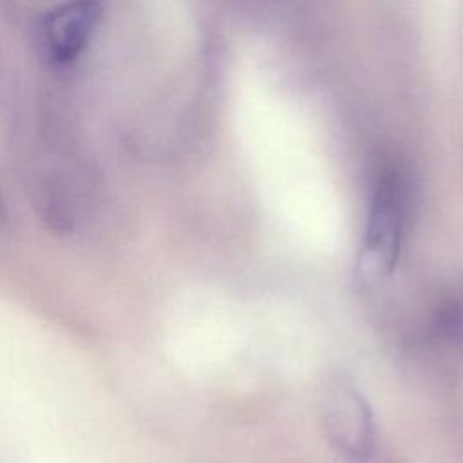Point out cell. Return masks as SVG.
Returning <instances> with one entry per match:
<instances>
[{"instance_id": "obj_1", "label": "cell", "mask_w": 463, "mask_h": 463, "mask_svg": "<svg viewBox=\"0 0 463 463\" xmlns=\"http://www.w3.org/2000/svg\"><path fill=\"white\" fill-rule=\"evenodd\" d=\"M405 219V184L400 172L389 168L380 174L369 203L365 228L356 257V279L373 286L392 273Z\"/></svg>"}, {"instance_id": "obj_2", "label": "cell", "mask_w": 463, "mask_h": 463, "mask_svg": "<svg viewBox=\"0 0 463 463\" xmlns=\"http://www.w3.org/2000/svg\"><path fill=\"white\" fill-rule=\"evenodd\" d=\"M322 425L333 449L354 463H365L376 450V427L365 398L349 383L331 385L322 402Z\"/></svg>"}, {"instance_id": "obj_3", "label": "cell", "mask_w": 463, "mask_h": 463, "mask_svg": "<svg viewBox=\"0 0 463 463\" xmlns=\"http://www.w3.org/2000/svg\"><path fill=\"white\" fill-rule=\"evenodd\" d=\"M99 20L96 2H69L54 7L42 22V43L51 60L67 63L89 43Z\"/></svg>"}]
</instances>
